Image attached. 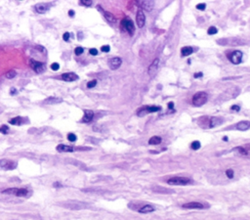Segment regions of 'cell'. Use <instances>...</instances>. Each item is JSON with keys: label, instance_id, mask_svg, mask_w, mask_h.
I'll return each mask as SVG.
<instances>
[{"label": "cell", "instance_id": "1", "mask_svg": "<svg viewBox=\"0 0 250 220\" xmlns=\"http://www.w3.org/2000/svg\"><path fill=\"white\" fill-rule=\"evenodd\" d=\"M207 99H208V95L206 92H203V91L198 92V93H195L194 95V97H192V104H194L195 107H200L207 102Z\"/></svg>", "mask_w": 250, "mask_h": 220}, {"label": "cell", "instance_id": "2", "mask_svg": "<svg viewBox=\"0 0 250 220\" xmlns=\"http://www.w3.org/2000/svg\"><path fill=\"white\" fill-rule=\"evenodd\" d=\"M192 181L188 177H181V176H176V177H171L167 180L169 185H178V186H185L191 184Z\"/></svg>", "mask_w": 250, "mask_h": 220}, {"label": "cell", "instance_id": "3", "mask_svg": "<svg viewBox=\"0 0 250 220\" xmlns=\"http://www.w3.org/2000/svg\"><path fill=\"white\" fill-rule=\"evenodd\" d=\"M121 29L122 31H124L126 32H128L130 35H132L133 33L135 31V26H134V23L132 22L131 19L129 18H124L121 21Z\"/></svg>", "mask_w": 250, "mask_h": 220}, {"label": "cell", "instance_id": "4", "mask_svg": "<svg viewBox=\"0 0 250 220\" xmlns=\"http://www.w3.org/2000/svg\"><path fill=\"white\" fill-rule=\"evenodd\" d=\"M160 110H161L160 107H157V106H146V107H144V108H141L140 110H138L137 115L139 116H144L148 114L159 112Z\"/></svg>", "mask_w": 250, "mask_h": 220}, {"label": "cell", "instance_id": "5", "mask_svg": "<svg viewBox=\"0 0 250 220\" xmlns=\"http://www.w3.org/2000/svg\"><path fill=\"white\" fill-rule=\"evenodd\" d=\"M63 206H64V208H66L73 209V210H78V209H82V208H87V205H86L85 202H82L71 201V202H65V204L63 205Z\"/></svg>", "mask_w": 250, "mask_h": 220}, {"label": "cell", "instance_id": "6", "mask_svg": "<svg viewBox=\"0 0 250 220\" xmlns=\"http://www.w3.org/2000/svg\"><path fill=\"white\" fill-rule=\"evenodd\" d=\"M208 205H205L201 204V202H187V204H184L182 205L183 208H187V209H202L207 208Z\"/></svg>", "mask_w": 250, "mask_h": 220}, {"label": "cell", "instance_id": "7", "mask_svg": "<svg viewBox=\"0 0 250 220\" xmlns=\"http://www.w3.org/2000/svg\"><path fill=\"white\" fill-rule=\"evenodd\" d=\"M29 64H31V67L33 71H35L36 72L38 73H41L45 71V65L43 64L41 62H38V61H34V60H31V62H29Z\"/></svg>", "mask_w": 250, "mask_h": 220}, {"label": "cell", "instance_id": "8", "mask_svg": "<svg viewBox=\"0 0 250 220\" xmlns=\"http://www.w3.org/2000/svg\"><path fill=\"white\" fill-rule=\"evenodd\" d=\"M230 60L234 65H238L241 63L242 60V52L239 51V50H235L232 53L231 57H230Z\"/></svg>", "mask_w": 250, "mask_h": 220}, {"label": "cell", "instance_id": "9", "mask_svg": "<svg viewBox=\"0 0 250 220\" xmlns=\"http://www.w3.org/2000/svg\"><path fill=\"white\" fill-rule=\"evenodd\" d=\"M137 4L141 7V10H146V11H152L155 7V1H149V0H146V1H137Z\"/></svg>", "mask_w": 250, "mask_h": 220}, {"label": "cell", "instance_id": "10", "mask_svg": "<svg viewBox=\"0 0 250 220\" xmlns=\"http://www.w3.org/2000/svg\"><path fill=\"white\" fill-rule=\"evenodd\" d=\"M235 152H238L239 155H241L246 158H250V145L246 146H241V147H236L234 149Z\"/></svg>", "mask_w": 250, "mask_h": 220}, {"label": "cell", "instance_id": "11", "mask_svg": "<svg viewBox=\"0 0 250 220\" xmlns=\"http://www.w3.org/2000/svg\"><path fill=\"white\" fill-rule=\"evenodd\" d=\"M136 22H137V26H139L140 29H142L143 26H145V23H146V16L144 14V12H143V10H138L137 12V15H136Z\"/></svg>", "mask_w": 250, "mask_h": 220}, {"label": "cell", "instance_id": "12", "mask_svg": "<svg viewBox=\"0 0 250 220\" xmlns=\"http://www.w3.org/2000/svg\"><path fill=\"white\" fill-rule=\"evenodd\" d=\"M0 166L3 169H9V170H11V169H15L17 167V163L12 161H9V159H4L0 161Z\"/></svg>", "mask_w": 250, "mask_h": 220}, {"label": "cell", "instance_id": "13", "mask_svg": "<svg viewBox=\"0 0 250 220\" xmlns=\"http://www.w3.org/2000/svg\"><path fill=\"white\" fill-rule=\"evenodd\" d=\"M49 9L50 4H47V3H39V4H36L34 6L35 12L38 13V14H45Z\"/></svg>", "mask_w": 250, "mask_h": 220}, {"label": "cell", "instance_id": "14", "mask_svg": "<svg viewBox=\"0 0 250 220\" xmlns=\"http://www.w3.org/2000/svg\"><path fill=\"white\" fill-rule=\"evenodd\" d=\"M79 78V76L74 72H66L64 75H62V79L65 81L68 82H71V81H75Z\"/></svg>", "mask_w": 250, "mask_h": 220}, {"label": "cell", "instance_id": "15", "mask_svg": "<svg viewBox=\"0 0 250 220\" xmlns=\"http://www.w3.org/2000/svg\"><path fill=\"white\" fill-rule=\"evenodd\" d=\"M121 64H122V60L118 57L112 58L109 61V66L112 69H117L121 66Z\"/></svg>", "mask_w": 250, "mask_h": 220}, {"label": "cell", "instance_id": "16", "mask_svg": "<svg viewBox=\"0 0 250 220\" xmlns=\"http://www.w3.org/2000/svg\"><path fill=\"white\" fill-rule=\"evenodd\" d=\"M75 150L76 149L74 148V147L68 146V145L60 144V145L57 146V151L60 152V153H71V152H74Z\"/></svg>", "mask_w": 250, "mask_h": 220}, {"label": "cell", "instance_id": "17", "mask_svg": "<svg viewBox=\"0 0 250 220\" xmlns=\"http://www.w3.org/2000/svg\"><path fill=\"white\" fill-rule=\"evenodd\" d=\"M63 102V99L62 98H59V97H55V96H50L47 99H45L43 103L46 105H54V104H60V103Z\"/></svg>", "mask_w": 250, "mask_h": 220}, {"label": "cell", "instance_id": "18", "mask_svg": "<svg viewBox=\"0 0 250 220\" xmlns=\"http://www.w3.org/2000/svg\"><path fill=\"white\" fill-rule=\"evenodd\" d=\"M223 119L220 118H209V124H208V128H213V127H216V126L218 125H221L223 123Z\"/></svg>", "mask_w": 250, "mask_h": 220}, {"label": "cell", "instance_id": "19", "mask_svg": "<svg viewBox=\"0 0 250 220\" xmlns=\"http://www.w3.org/2000/svg\"><path fill=\"white\" fill-rule=\"evenodd\" d=\"M94 118V112L93 111H90V110H85L84 111V116L82 118V122H85V123H88L90 122Z\"/></svg>", "mask_w": 250, "mask_h": 220}, {"label": "cell", "instance_id": "20", "mask_svg": "<svg viewBox=\"0 0 250 220\" xmlns=\"http://www.w3.org/2000/svg\"><path fill=\"white\" fill-rule=\"evenodd\" d=\"M158 64H159V60L158 59H155V61H153L151 66H149V75L151 76H153L155 75V72L157 71V68H158Z\"/></svg>", "mask_w": 250, "mask_h": 220}, {"label": "cell", "instance_id": "21", "mask_svg": "<svg viewBox=\"0 0 250 220\" xmlns=\"http://www.w3.org/2000/svg\"><path fill=\"white\" fill-rule=\"evenodd\" d=\"M98 8H99L100 10H101V12H103V14H104V16H105V18H106V21L109 22V23H115L116 19H115V17L112 14V13L106 12V11H104V10H103L101 7H100V6H98Z\"/></svg>", "mask_w": 250, "mask_h": 220}, {"label": "cell", "instance_id": "22", "mask_svg": "<svg viewBox=\"0 0 250 220\" xmlns=\"http://www.w3.org/2000/svg\"><path fill=\"white\" fill-rule=\"evenodd\" d=\"M235 127H236V129L241 130V131L247 130V129L250 128V121H241L235 125Z\"/></svg>", "mask_w": 250, "mask_h": 220}, {"label": "cell", "instance_id": "23", "mask_svg": "<svg viewBox=\"0 0 250 220\" xmlns=\"http://www.w3.org/2000/svg\"><path fill=\"white\" fill-rule=\"evenodd\" d=\"M138 211L140 213H151L152 211H155V208L151 205H143L142 208H140L138 209Z\"/></svg>", "mask_w": 250, "mask_h": 220}, {"label": "cell", "instance_id": "24", "mask_svg": "<svg viewBox=\"0 0 250 220\" xmlns=\"http://www.w3.org/2000/svg\"><path fill=\"white\" fill-rule=\"evenodd\" d=\"M28 195V190L26 188H17L15 196L17 197H26Z\"/></svg>", "mask_w": 250, "mask_h": 220}, {"label": "cell", "instance_id": "25", "mask_svg": "<svg viewBox=\"0 0 250 220\" xmlns=\"http://www.w3.org/2000/svg\"><path fill=\"white\" fill-rule=\"evenodd\" d=\"M194 52V49H192V47H190V46H186V47H183L181 49V54L182 56H189V55H191L192 53Z\"/></svg>", "mask_w": 250, "mask_h": 220}, {"label": "cell", "instance_id": "26", "mask_svg": "<svg viewBox=\"0 0 250 220\" xmlns=\"http://www.w3.org/2000/svg\"><path fill=\"white\" fill-rule=\"evenodd\" d=\"M162 141V139L159 136H153L151 139L149 140V145H158L160 144Z\"/></svg>", "mask_w": 250, "mask_h": 220}, {"label": "cell", "instance_id": "27", "mask_svg": "<svg viewBox=\"0 0 250 220\" xmlns=\"http://www.w3.org/2000/svg\"><path fill=\"white\" fill-rule=\"evenodd\" d=\"M23 118H21V116H17V118H12V119H10L9 121V123L10 124H13V125H21L22 123H23Z\"/></svg>", "mask_w": 250, "mask_h": 220}, {"label": "cell", "instance_id": "28", "mask_svg": "<svg viewBox=\"0 0 250 220\" xmlns=\"http://www.w3.org/2000/svg\"><path fill=\"white\" fill-rule=\"evenodd\" d=\"M152 190L155 192H157V193H164V194H167V193H170L171 191H169L167 189H164V188H161V187H153Z\"/></svg>", "mask_w": 250, "mask_h": 220}, {"label": "cell", "instance_id": "29", "mask_svg": "<svg viewBox=\"0 0 250 220\" xmlns=\"http://www.w3.org/2000/svg\"><path fill=\"white\" fill-rule=\"evenodd\" d=\"M191 148H192V150H195V151H196V150H198L199 148H200V142H199V141H194V142L192 143Z\"/></svg>", "mask_w": 250, "mask_h": 220}, {"label": "cell", "instance_id": "30", "mask_svg": "<svg viewBox=\"0 0 250 220\" xmlns=\"http://www.w3.org/2000/svg\"><path fill=\"white\" fill-rule=\"evenodd\" d=\"M16 75H17V72L15 71H10L7 72V75H6V77L9 79H12V78H14Z\"/></svg>", "mask_w": 250, "mask_h": 220}, {"label": "cell", "instance_id": "31", "mask_svg": "<svg viewBox=\"0 0 250 220\" xmlns=\"http://www.w3.org/2000/svg\"><path fill=\"white\" fill-rule=\"evenodd\" d=\"M68 139H69V141H71V142H75L76 139H77V137H76V135L73 134V133H69V134H68Z\"/></svg>", "mask_w": 250, "mask_h": 220}, {"label": "cell", "instance_id": "32", "mask_svg": "<svg viewBox=\"0 0 250 220\" xmlns=\"http://www.w3.org/2000/svg\"><path fill=\"white\" fill-rule=\"evenodd\" d=\"M0 132L3 133V134H7L9 132V127L7 125H1L0 126Z\"/></svg>", "mask_w": 250, "mask_h": 220}, {"label": "cell", "instance_id": "33", "mask_svg": "<svg viewBox=\"0 0 250 220\" xmlns=\"http://www.w3.org/2000/svg\"><path fill=\"white\" fill-rule=\"evenodd\" d=\"M226 175H227V177L230 178V179L234 178V170H233V169H227Z\"/></svg>", "mask_w": 250, "mask_h": 220}, {"label": "cell", "instance_id": "34", "mask_svg": "<svg viewBox=\"0 0 250 220\" xmlns=\"http://www.w3.org/2000/svg\"><path fill=\"white\" fill-rule=\"evenodd\" d=\"M218 32V29L215 28V26H210L208 29V34L212 35V34H215V33Z\"/></svg>", "mask_w": 250, "mask_h": 220}, {"label": "cell", "instance_id": "35", "mask_svg": "<svg viewBox=\"0 0 250 220\" xmlns=\"http://www.w3.org/2000/svg\"><path fill=\"white\" fill-rule=\"evenodd\" d=\"M97 85V80L96 79H94V80H91V81H89L87 83V88H94L95 86Z\"/></svg>", "mask_w": 250, "mask_h": 220}, {"label": "cell", "instance_id": "36", "mask_svg": "<svg viewBox=\"0 0 250 220\" xmlns=\"http://www.w3.org/2000/svg\"><path fill=\"white\" fill-rule=\"evenodd\" d=\"M79 2H80L81 5H84V6H91L93 3L92 0H80Z\"/></svg>", "mask_w": 250, "mask_h": 220}, {"label": "cell", "instance_id": "37", "mask_svg": "<svg viewBox=\"0 0 250 220\" xmlns=\"http://www.w3.org/2000/svg\"><path fill=\"white\" fill-rule=\"evenodd\" d=\"M84 52V49H83L82 47H80V46H79V47H76L75 49H74V53H75V55H81L82 53Z\"/></svg>", "mask_w": 250, "mask_h": 220}, {"label": "cell", "instance_id": "38", "mask_svg": "<svg viewBox=\"0 0 250 220\" xmlns=\"http://www.w3.org/2000/svg\"><path fill=\"white\" fill-rule=\"evenodd\" d=\"M51 69H53V71H58V69H60V65L58 64V63H53V64L51 65Z\"/></svg>", "mask_w": 250, "mask_h": 220}, {"label": "cell", "instance_id": "39", "mask_svg": "<svg viewBox=\"0 0 250 220\" xmlns=\"http://www.w3.org/2000/svg\"><path fill=\"white\" fill-rule=\"evenodd\" d=\"M101 50H102V52L108 53V52H109V50H111V47H109V45H104V46H102Z\"/></svg>", "mask_w": 250, "mask_h": 220}, {"label": "cell", "instance_id": "40", "mask_svg": "<svg viewBox=\"0 0 250 220\" xmlns=\"http://www.w3.org/2000/svg\"><path fill=\"white\" fill-rule=\"evenodd\" d=\"M69 36H71V33H69V32H65L64 35H63V39H64L65 41H69Z\"/></svg>", "mask_w": 250, "mask_h": 220}, {"label": "cell", "instance_id": "41", "mask_svg": "<svg viewBox=\"0 0 250 220\" xmlns=\"http://www.w3.org/2000/svg\"><path fill=\"white\" fill-rule=\"evenodd\" d=\"M205 7H206V5L204 4V3H202V4H198V5H196V9L200 10V11H203V10H205Z\"/></svg>", "mask_w": 250, "mask_h": 220}, {"label": "cell", "instance_id": "42", "mask_svg": "<svg viewBox=\"0 0 250 220\" xmlns=\"http://www.w3.org/2000/svg\"><path fill=\"white\" fill-rule=\"evenodd\" d=\"M89 53L91 54L92 56H96L98 54V50L97 49H95V48H91L89 50Z\"/></svg>", "mask_w": 250, "mask_h": 220}, {"label": "cell", "instance_id": "43", "mask_svg": "<svg viewBox=\"0 0 250 220\" xmlns=\"http://www.w3.org/2000/svg\"><path fill=\"white\" fill-rule=\"evenodd\" d=\"M233 111H235V112H238L239 110H241V107L238 106V105H234V106H232V108H231Z\"/></svg>", "mask_w": 250, "mask_h": 220}, {"label": "cell", "instance_id": "44", "mask_svg": "<svg viewBox=\"0 0 250 220\" xmlns=\"http://www.w3.org/2000/svg\"><path fill=\"white\" fill-rule=\"evenodd\" d=\"M18 93V91H17V89L16 88H11V91H10V94L11 95H15Z\"/></svg>", "mask_w": 250, "mask_h": 220}, {"label": "cell", "instance_id": "45", "mask_svg": "<svg viewBox=\"0 0 250 220\" xmlns=\"http://www.w3.org/2000/svg\"><path fill=\"white\" fill-rule=\"evenodd\" d=\"M202 75H203L202 72H196V73H195V75H194V76H195V78H196V77H201Z\"/></svg>", "mask_w": 250, "mask_h": 220}, {"label": "cell", "instance_id": "46", "mask_svg": "<svg viewBox=\"0 0 250 220\" xmlns=\"http://www.w3.org/2000/svg\"><path fill=\"white\" fill-rule=\"evenodd\" d=\"M53 186L56 187V188H59V187H62V184H60L59 182H55L54 184H53Z\"/></svg>", "mask_w": 250, "mask_h": 220}, {"label": "cell", "instance_id": "47", "mask_svg": "<svg viewBox=\"0 0 250 220\" xmlns=\"http://www.w3.org/2000/svg\"><path fill=\"white\" fill-rule=\"evenodd\" d=\"M69 17H73V16H74V11H73V10H69Z\"/></svg>", "mask_w": 250, "mask_h": 220}, {"label": "cell", "instance_id": "48", "mask_svg": "<svg viewBox=\"0 0 250 220\" xmlns=\"http://www.w3.org/2000/svg\"><path fill=\"white\" fill-rule=\"evenodd\" d=\"M173 107H174V103L173 102L168 103V109H173Z\"/></svg>", "mask_w": 250, "mask_h": 220}, {"label": "cell", "instance_id": "49", "mask_svg": "<svg viewBox=\"0 0 250 220\" xmlns=\"http://www.w3.org/2000/svg\"><path fill=\"white\" fill-rule=\"evenodd\" d=\"M37 48H38V50H39V51H41V52H43V51H44V48H43L42 46H37Z\"/></svg>", "mask_w": 250, "mask_h": 220}, {"label": "cell", "instance_id": "50", "mask_svg": "<svg viewBox=\"0 0 250 220\" xmlns=\"http://www.w3.org/2000/svg\"><path fill=\"white\" fill-rule=\"evenodd\" d=\"M78 34H79V37H78V39H82V37H83V35H82V32H78Z\"/></svg>", "mask_w": 250, "mask_h": 220}, {"label": "cell", "instance_id": "51", "mask_svg": "<svg viewBox=\"0 0 250 220\" xmlns=\"http://www.w3.org/2000/svg\"><path fill=\"white\" fill-rule=\"evenodd\" d=\"M223 139H224V141H227V140H228V137H224Z\"/></svg>", "mask_w": 250, "mask_h": 220}]
</instances>
